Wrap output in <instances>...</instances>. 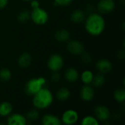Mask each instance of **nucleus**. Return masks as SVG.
<instances>
[{
    "instance_id": "nucleus-1",
    "label": "nucleus",
    "mask_w": 125,
    "mask_h": 125,
    "mask_svg": "<svg viewBox=\"0 0 125 125\" xmlns=\"http://www.w3.org/2000/svg\"><path fill=\"white\" fill-rule=\"evenodd\" d=\"M85 29L92 36H99L105 30V21L103 15L98 12H92L86 16L85 21Z\"/></svg>"
},
{
    "instance_id": "nucleus-2",
    "label": "nucleus",
    "mask_w": 125,
    "mask_h": 125,
    "mask_svg": "<svg viewBox=\"0 0 125 125\" xmlns=\"http://www.w3.org/2000/svg\"><path fill=\"white\" fill-rule=\"evenodd\" d=\"M53 94L47 88H42L32 96V105L38 110H44L51 105L53 102Z\"/></svg>"
},
{
    "instance_id": "nucleus-3",
    "label": "nucleus",
    "mask_w": 125,
    "mask_h": 125,
    "mask_svg": "<svg viewBox=\"0 0 125 125\" xmlns=\"http://www.w3.org/2000/svg\"><path fill=\"white\" fill-rule=\"evenodd\" d=\"M46 79L44 77L33 78L29 80L24 86V92L28 96H33L38 92L46 84Z\"/></svg>"
},
{
    "instance_id": "nucleus-4",
    "label": "nucleus",
    "mask_w": 125,
    "mask_h": 125,
    "mask_svg": "<svg viewBox=\"0 0 125 125\" xmlns=\"http://www.w3.org/2000/svg\"><path fill=\"white\" fill-rule=\"evenodd\" d=\"M30 19L37 25H44L48 21L49 15L45 10L38 7L30 12Z\"/></svg>"
},
{
    "instance_id": "nucleus-5",
    "label": "nucleus",
    "mask_w": 125,
    "mask_h": 125,
    "mask_svg": "<svg viewBox=\"0 0 125 125\" xmlns=\"http://www.w3.org/2000/svg\"><path fill=\"white\" fill-rule=\"evenodd\" d=\"M64 59L59 53L51 54L48 61L47 66L51 72H59L64 67Z\"/></svg>"
},
{
    "instance_id": "nucleus-6",
    "label": "nucleus",
    "mask_w": 125,
    "mask_h": 125,
    "mask_svg": "<svg viewBox=\"0 0 125 125\" xmlns=\"http://www.w3.org/2000/svg\"><path fill=\"white\" fill-rule=\"evenodd\" d=\"M62 124L65 125H73L77 123L79 119L78 113L73 109L66 110L62 115L61 117Z\"/></svg>"
},
{
    "instance_id": "nucleus-7",
    "label": "nucleus",
    "mask_w": 125,
    "mask_h": 125,
    "mask_svg": "<svg viewBox=\"0 0 125 125\" xmlns=\"http://www.w3.org/2000/svg\"><path fill=\"white\" fill-rule=\"evenodd\" d=\"M94 116L99 122H104L108 121L111 118V114L107 106L99 105L95 106L94 108Z\"/></svg>"
},
{
    "instance_id": "nucleus-8",
    "label": "nucleus",
    "mask_w": 125,
    "mask_h": 125,
    "mask_svg": "<svg viewBox=\"0 0 125 125\" xmlns=\"http://www.w3.org/2000/svg\"><path fill=\"white\" fill-rule=\"evenodd\" d=\"M115 7L114 0H100L97 4V10L101 15H106L113 12Z\"/></svg>"
},
{
    "instance_id": "nucleus-9",
    "label": "nucleus",
    "mask_w": 125,
    "mask_h": 125,
    "mask_svg": "<svg viewBox=\"0 0 125 125\" xmlns=\"http://www.w3.org/2000/svg\"><path fill=\"white\" fill-rule=\"evenodd\" d=\"M79 95L83 102H90L94 99L95 92L94 88L91 86L90 84H83L80 89Z\"/></svg>"
},
{
    "instance_id": "nucleus-10",
    "label": "nucleus",
    "mask_w": 125,
    "mask_h": 125,
    "mask_svg": "<svg viewBox=\"0 0 125 125\" xmlns=\"http://www.w3.org/2000/svg\"><path fill=\"white\" fill-rule=\"evenodd\" d=\"M67 50L73 55L80 56L84 51L83 44L78 40H70L67 44Z\"/></svg>"
},
{
    "instance_id": "nucleus-11",
    "label": "nucleus",
    "mask_w": 125,
    "mask_h": 125,
    "mask_svg": "<svg viewBox=\"0 0 125 125\" xmlns=\"http://www.w3.org/2000/svg\"><path fill=\"white\" fill-rule=\"evenodd\" d=\"M95 68L98 73L105 75L111 73L113 69V64L108 59H100L96 62Z\"/></svg>"
},
{
    "instance_id": "nucleus-12",
    "label": "nucleus",
    "mask_w": 125,
    "mask_h": 125,
    "mask_svg": "<svg viewBox=\"0 0 125 125\" xmlns=\"http://www.w3.org/2000/svg\"><path fill=\"white\" fill-rule=\"evenodd\" d=\"M26 123L27 119L26 116L18 113L11 114L7 119V124L8 125H25Z\"/></svg>"
},
{
    "instance_id": "nucleus-13",
    "label": "nucleus",
    "mask_w": 125,
    "mask_h": 125,
    "mask_svg": "<svg viewBox=\"0 0 125 125\" xmlns=\"http://www.w3.org/2000/svg\"><path fill=\"white\" fill-rule=\"evenodd\" d=\"M32 60L33 59L31 53L28 52H23L18 56L17 63L19 67L22 69H26L30 67V65L32 63Z\"/></svg>"
},
{
    "instance_id": "nucleus-14",
    "label": "nucleus",
    "mask_w": 125,
    "mask_h": 125,
    "mask_svg": "<svg viewBox=\"0 0 125 125\" xmlns=\"http://www.w3.org/2000/svg\"><path fill=\"white\" fill-rule=\"evenodd\" d=\"M79 72L75 67H68L64 73V77L66 81L70 83H75L79 79Z\"/></svg>"
},
{
    "instance_id": "nucleus-15",
    "label": "nucleus",
    "mask_w": 125,
    "mask_h": 125,
    "mask_svg": "<svg viewBox=\"0 0 125 125\" xmlns=\"http://www.w3.org/2000/svg\"><path fill=\"white\" fill-rule=\"evenodd\" d=\"M41 123L43 125H60L62 124L61 119L51 114H45L41 119Z\"/></svg>"
},
{
    "instance_id": "nucleus-16",
    "label": "nucleus",
    "mask_w": 125,
    "mask_h": 125,
    "mask_svg": "<svg viewBox=\"0 0 125 125\" xmlns=\"http://www.w3.org/2000/svg\"><path fill=\"white\" fill-rule=\"evenodd\" d=\"M86 18V13L82 10H75L70 15V20L75 23H81L84 22Z\"/></svg>"
},
{
    "instance_id": "nucleus-17",
    "label": "nucleus",
    "mask_w": 125,
    "mask_h": 125,
    "mask_svg": "<svg viewBox=\"0 0 125 125\" xmlns=\"http://www.w3.org/2000/svg\"><path fill=\"white\" fill-rule=\"evenodd\" d=\"M54 37L56 40L59 42H65L69 41L70 38V33L67 29H61L56 31Z\"/></svg>"
},
{
    "instance_id": "nucleus-18",
    "label": "nucleus",
    "mask_w": 125,
    "mask_h": 125,
    "mask_svg": "<svg viewBox=\"0 0 125 125\" xmlns=\"http://www.w3.org/2000/svg\"><path fill=\"white\" fill-rule=\"evenodd\" d=\"M12 105L10 102L4 101L0 103V116L7 117L12 113Z\"/></svg>"
},
{
    "instance_id": "nucleus-19",
    "label": "nucleus",
    "mask_w": 125,
    "mask_h": 125,
    "mask_svg": "<svg viewBox=\"0 0 125 125\" xmlns=\"http://www.w3.org/2000/svg\"><path fill=\"white\" fill-rule=\"evenodd\" d=\"M70 97V91L67 87H61L59 88L56 93V98L60 101L64 102L67 100Z\"/></svg>"
},
{
    "instance_id": "nucleus-20",
    "label": "nucleus",
    "mask_w": 125,
    "mask_h": 125,
    "mask_svg": "<svg viewBox=\"0 0 125 125\" xmlns=\"http://www.w3.org/2000/svg\"><path fill=\"white\" fill-rule=\"evenodd\" d=\"M105 81H106V79H105V75L99 73L96 75H94L92 84L93 85L94 87L100 88L104 86V84L105 83Z\"/></svg>"
},
{
    "instance_id": "nucleus-21",
    "label": "nucleus",
    "mask_w": 125,
    "mask_h": 125,
    "mask_svg": "<svg viewBox=\"0 0 125 125\" xmlns=\"http://www.w3.org/2000/svg\"><path fill=\"white\" fill-rule=\"evenodd\" d=\"M93 77H94V74L89 70H86L83 71L79 76L81 81L83 84H91L93 80Z\"/></svg>"
},
{
    "instance_id": "nucleus-22",
    "label": "nucleus",
    "mask_w": 125,
    "mask_h": 125,
    "mask_svg": "<svg viewBox=\"0 0 125 125\" xmlns=\"http://www.w3.org/2000/svg\"><path fill=\"white\" fill-rule=\"evenodd\" d=\"M114 100L120 103L123 104L125 101V89L124 87H119L114 92Z\"/></svg>"
},
{
    "instance_id": "nucleus-23",
    "label": "nucleus",
    "mask_w": 125,
    "mask_h": 125,
    "mask_svg": "<svg viewBox=\"0 0 125 125\" xmlns=\"http://www.w3.org/2000/svg\"><path fill=\"white\" fill-rule=\"evenodd\" d=\"M81 125H99L100 122L94 116H86L81 122Z\"/></svg>"
},
{
    "instance_id": "nucleus-24",
    "label": "nucleus",
    "mask_w": 125,
    "mask_h": 125,
    "mask_svg": "<svg viewBox=\"0 0 125 125\" xmlns=\"http://www.w3.org/2000/svg\"><path fill=\"white\" fill-rule=\"evenodd\" d=\"M39 111L38 109L37 108H34V109H31L29 111H27V113L26 114V118L27 119V121L29 122H35L36 120H37L39 119Z\"/></svg>"
},
{
    "instance_id": "nucleus-25",
    "label": "nucleus",
    "mask_w": 125,
    "mask_h": 125,
    "mask_svg": "<svg viewBox=\"0 0 125 125\" xmlns=\"http://www.w3.org/2000/svg\"><path fill=\"white\" fill-rule=\"evenodd\" d=\"M12 78V73L7 68H2L0 70V81L4 82L9 81Z\"/></svg>"
},
{
    "instance_id": "nucleus-26",
    "label": "nucleus",
    "mask_w": 125,
    "mask_h": 125,
    "mask_svg": "<svg viewBox=\"0 0 125 125\" xmlns=\"http://www.w3.org/2000/svg\"><path fill=\"white\" fill-rule=\"evenodd\" d=\"M18 20L21 23H26L30 20V12L28 10H22L18 15Z\"/></svg>"
},
{
    "instance_id": "nucleus-27",
    "label": "nucleus",
    "mask_w": 125,
    "mask_h": 125,
    "mask_svg": "<svg viewBox=\"0 0 125 125\" xmlns=\"http://www.w3.org/2000/svg\"><path fill=\"white\" fill-rule=\"evenodd\" d=\"M80 56H81V59L82 62H83L84 64H89L92 61V56L89 53H87V52L83 51Z\"/></svg>"
},
{
    "instance_id": "nucleus-28",
    "label": "nucleus",
    "mask_w": 125,
    "mask_h": 125,
    "mask_svg": "<svg viewBox=\"0 0 125 125\" xmlns=\"http://www.w3.org/2000/svg\"><path fill=\"white\" fill-rule=\"evenodd\" d=\"M73 0H54V4L56 6L66 7L72 4Z\"/></svg>"
},
{
    "instance_id": "nucleus-29",
    "label": "nucleus",
    "mask_w": 125,
    "mask_h": 125,
    "mask_svg": "<svg viewBox=\"0 0 125 125\" xmlns=\"http://www.w3.org/2000/svg\"><path fill=\"white\" fill-rule=\"evenodd\" d=\"M61 74L59 72H53L52 75H51V81L53 82L57 83L59 81H60L61 80Z\"/></svg>"
},
{
    "instance_id": "nucleus-30",
    "label": "nucleus",
    "mask_w": 125,
    "mask_h": 125,
    "mask_svg": "<svg viewBox=\"0 0 125 125\" xmlns=\"http://www.w3.org/2000/svg\"><path fill=\"white\" fill-rule=\"evenodd\" d=\"M85 12H86V13H88V15L89 14H91V13H92V12H94V6L92 5V4H88L87 6H86V10H85Z\"/></svg>"
},
{
    "instance_id": "nucleus-31",
    "label": "nucleus",
    "mask_w": 125,
    "mask_h": 125,
    "mask_svg": "<svg viewBox=\"0 0 125 125\" xmlns=\"http://www.w3.org/2000/svg\"><path fill=\"white\" fill-rule=\"evenodd\" d=\"M30 5H31V7L32 9H34V8L40 7V3L37 0H31V1H30Z\"/></svg>"
},
{
    "instance_id": "nucleus-32",
    "label": "nucleus",
    "mask_w": 125,
    "mask_h": 125,
    "mask_svg": "<svg viewBox=\"0 0 125 125\" xmlns=\"http://www.w3.org/2000/svg\"><path fill=\"white\" fill-rule=\"evenodd\" d=\"M9 0H0V10H3L8 4Z\"/></svg>"
},
{
    "instance_id": "nucleus-33",
    "label": "nucleus",
    "mask_w": 125,
    "mask_h": 125,
    "mask_svg": "<svg viewBox=\"0 0 125 125\" xmlns=\"http://www.w3.org/2000/svg\"><path fill=\"white\" fill-rule=\"evenodd\" d=\"M125 53L124 50L119 51L118 52V53H117V56H118V58H119V59H123L125 58Z\"/></svg>"
},
{
    "instance_id": "nucleus-34",
    "label": "nucleus",
    "mask_w": 125,
    "mask_h": 125,
    "mask_svg": "<svg viewBox=\"0 0 125 125\" xmlns=\"http://www.w3.org/2000/svg\"><path fill=\"white\" fill-rule=\"evenodd\" d=\"M23 1H31V0H23Z\"/></svg>"
}]
</instances>
